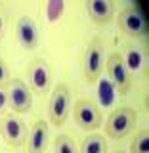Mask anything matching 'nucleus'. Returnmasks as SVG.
<instances>
[{"label":"nucleus","instance_id":"obj_13","mask_svg":"<svg viewBox=\"0 0 149 153\" xmlns=\"http://www.w3.org/2000/svg\"><path fill=\"white\" fill-rule=\"evenodd\" d=\"M122 56V59H124V63H126L128 67V71H140L143 65H145V54H143V50L140 46H136V44H128L126 46V50H124V54Z\"/></svg>","mask_w":149,"mask_h":153},{"label":"nucleus","instance_id":"obj_7","mask_svg":"<svg viewBox=\"0 0 149 153\" xmlns=\"http://www.w3.org/2000/svg\"><path fill=\"white\" fill-rule=\"evenodd\" d=\"M105 67H107V75L117 86L121 94H126L128 86H130V71H128L126 63H124L121 54H111L105 59Z\"/></svg>","mask_w":149,"mask_h":153},{"label":"nucleus","instance_id":"obj_9","mask_svg":"<svg viewBox=\"0 0 149 153\" xmlns=\"http://www.w3.org/2000/svg\"><path fill=\"white\" fill-rule=\"evenodd\" d=\"M16 38L25 50H35L38 46V25L33 17L19 16L16 21Z\"/></svg>","mask_w":149,"mask_h":153},{"label":"nucleus","instance_id":"obj_20","mask_svg":"<svg viewBox=\"0 0 149 153\" xmlns=\"http://www.w3.org/2000/svg\"><path fill=\"white\" fill-rule=\"evenodd\" d=\"M4 36V8L0 6V40Z\"/></svg>","mask_w":149,"mask_h":153},{"label":"nucleus","instance_id":"obj_14","mask_svg":"<svg viewBox=\"0 0 149 153\" xmlns=\"http://www.w3.org/2000/svg\"><path fill=\"white\" fill-rule=\"evenodd\" d=\"M80 153H107V138L102 134H90L80 142Z\"/></svg>","mask_w":149,"mask_h":153},{"label":"nucleus","instance_id":"obj_15","mask_svg":"<svg viewBox=\"0 0 149 153\" xmlns=\"http://www.w3.org/2000/svg\"><path fill=\"white\" fill-rule=\"evenodd\" d=\"M130 153H149V130H140L130 143Z\"/></svg>","mask_w":149,"mask_h":153},{"label":"nucleus","instance_id":"obj_18","mask_svg":"<svg viewBox=\"0 0 149 153\" xmlns=\"http://www.w3.org/2000/svg\"><path fill=\"white\" fill-rule=\"evenodd\" d=\"M10 82H12V76H10V69L6 65V61L0 57V90L8 88Z\"/></svg>","mask_w":149,"mask_h":153},{"label":"nucleus","instance_id":"obj_4","mask_svg":"<svg viewBox=\"0 0 149 153\" xmlns=\"http://www.w3.org/2000/svg\"><path fill=\"white\" fill-rule=\"evenodd\" d=\"M73 115H75V121L80 128L84 130H98L103 123V115H102V109L96 105V102L92 100H79L73 107Z\"/></svg>","mask_w":149,"mask_h":153},{"label":"nucleus","instance_id":"obj_2","mask_svg":"<svg viewBox=\"0 0 149 153\" xmlns=\"http://www.w3.org/2000/svg\"><path fill=\"white\" fill-rule=\"evenodd\" d=\"M138 113L132 107H117L115 111L107 117V124H105V132L113 140H122L134 130L136 126Z\"/></svg>","mask_w":149,"mask_h":153},{"label":"nucleus","instance_id":"obj_8","mask_svg":"<svg viewBox=\"0 0 149 153\" xmlns=\"http://www.w3.org/2000/svg\"><path fill=\"white\" fill-rule=\"evenodd\" d=\"M0 130L10 147H19L27 140V128L23 121L17 119L16 115H4L0 121Z\"/></svg>","mask_w":149,"mask_h":153},{"label":"nucleus","instance_id":"obj_6","mask_svg":"<svg viewBox=\"0 0 149 153\" xmlns=\"http://www.w3.org/2000/svg\"><path fill=\"white\" fill-rule=\"evenodd\" d=\"M8 107H12L16 113L23 115V113H29L33 107V92L31 88L23 82V80H12L8 86Z\"/></svg>","mask_w":149,"mask_h":153},{"label":"nucleus","instance_id":"obj_17","mask_svg":"<svg viewBox=\"0 0 149 153\" xmlns=\"http://www.w3.org/2000/svg\"><path fill=\"white\" fill-rule=\"evenodd\" d=\"M65 10V4L61 2V0H50V2H46V16L50 21H56V19L61 17V13H63Z\"/></svg>","mask_w":149,"mask_h":153},{"label":"nucleus","instance_id":"obj_16","mask_svg":"<svg viewBox=\"0 0 149 153\" xmlns=\"http://www.w3.org/2000/svg\"><path fill=\"white\" fill-rule=\"evenodd\" d=\"M54 151L56 153H76V146H75V142H73L71 136L61 134V136H57L56 142H54Z\"/></svg>","mask_w":149,"mask_h":153},{"label":"nucleus","instance_id":"obj_11","mask_svg":"<svg viewBox=\"0 0 149 153\" xmlns=\"http://www.w3.org/2000/svg\"><path fill=\"white\" fill-rule=\"evenodd\" d=\"M86 12L96 25H107L115 16V4L111 0H86Z\"/></svg>","mask_w":149,"mask_h":153},{"label":"nucleus","instance_id":"obj_5","mask_svg":"<svg viewBox=\"0 0 149 153\" xmlns=\"http://www.w3.org/2000/svg\"><path fill=\"white\" fill-rule=\"evenodd\" d=\"M119 29L128 36H145L149 31L147 16L138 12L134 6H128L119 13Z\"/></svg>","mask_w":149,"mask_h":153},{"label":"nucleus","instance_id":"obj_21","mask_svg":"<svg viewBox=\"0 0 149 153\" xmlns=\"http://www.w3.org/2000/svg\"><path fill=\"white\" fill-rule=\"evenodd\" d=\"M113 153H124V151H121V149H117V151H113Z\"/></svg>","mask_w":149,"mask_h":153},{"label":"nucleus","instance_id":"obj_19","mask_svg":"<svg viewBox=\"0 0 149 153\" xmlns=\"http://www.w3.org/2000/svg\"><path fill=\"white\" fill-rule=\"evenodd\" d=\"M6 107H8V94L4 92V90H0V113H2Z\"/></svg>","mask_w":149,"mask_h":153},{"label":"nucleus","instance_id":"obj_3","mask_svg":"<svg viewBox=\"0 0 149 153\" xmlns=\"http://www.w3.org/2000/svg\"><path fill=\"white\" fill-rule=\"evenodd\" d=\"M69 109H71V92L65 84H57L54 92L50 96V103H48V115L50 121L56 126H63L69 119Z\"/></svg>","mask_w":149,"mask_h":153},{"label":"nucleus","instance_id":"obj_1","mask_svg":"<svg viewBox=\"0 0 149 153\" xmlns=\"http://www.w3.org/2000/svg\"><path fill=\"white\" fill-rule=\"evenodd\" d=\"M105 67V50H103V42L99 38H92L88 42L82 56V73L86 82H96L99 79Z\"/></svg>","mask_w":149,"mask_h":153},{"label":"nucleus","instance_id":"obj_10","mask_svg":"<svg viewBox=\"0 0 149 153\" xmlns=\"http://www.w3.org/2000/svg\"><path fill=\"white\" fill-rule=\"evenodd\" d=\"M29 80H31L33 92L46 94L52 82V67L44 59H35L29 67Z\"/></svg>","mask_w":149,"mask_h":153},{"label":"nucleus","instance_id":"obj_12","mask_svg":"<svg viewBox=\"0 0 149 153\" xmlns=\"http://www.w3.org/2000/svg\"><path fill=\"white\" fill-rule=\"evenodd\" d=\"M48 146V124L46 121H36L31 126L27 136V151L29 153H44Z\"/></svg>","mask_w":149,"mask_h":153}]
</instances>
